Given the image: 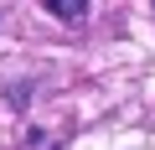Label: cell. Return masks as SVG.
I'll return each instance as SVG.
<instances>
[{
    "mask_svg": "<svg viewBox=\"0 0 155 150\" xmlns=\"http://www.w3.org/2000/svg\"><path fill=\"white\" fill-rule=\"evenodd\" d=\"M47 11H52V16H62V21H83L88 0H47Z\"/></svg>",
    "mask_w": 155,
    "mask_h": 150,
    "instance_id": "obj_1",
    "label": "cell"
}]
</instances>
